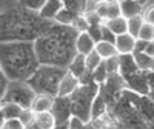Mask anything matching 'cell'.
<instances>
[{"label":"cell","instance_id":"obj_11","mask_svg":"<svg viewBox=\"0 0 154 129\" xmlns=\"http://www.w3.org/2000/svg\"><path fill=\"white\" fill-rule=\"evenodd\" d=\"M23 112V108L12 101H2L0 106V124L9 118H19Z\"/></svg>","mask_w":154,"mask_h":129},{"label":"cell","instance_id":"obj_29","mask_svg":"<svg viewBox=\"0 0 154 129\" xmlns=\"http://www.w3.org/2000/svg\"><path fill=\"white\" fill-rule=\"evenodd\" d=\"M106 64V69L109 75H116V74H120V54L119 56H114L108 60H105Z\"/></svg>","mask_w":154,"mask_h":129},{"label":"cell","instance_id":"obj_7","mask_svg":"<svg viewBox=\"0 0 154 129\" xmlns=\"http://www.w3.org/2000/svg\"><path fill=\"white\" fill-rule=\"evenodd\" d=\"M123 82L131 91H134L140 95H149L151 94L146 71H139V72H136L130 77H126V79H123Z\"/></svg>","mask_w":154,"mask_h":129},{"label":"cell","instance_id":"obj_45","mask_svg":"<svg viewBox=\"0 0 154 129\" xmlns=\"http://www.w3.org/2000/svg\"><path fill=\"white\" fill-rule=\"evenodd\" d=\"M28 129H42V128H40V126H38V124H35V123H34V124H32L31 128H28Z\"/></svg>","mask_w":154,"mask_h":129},{"label":"cell","instance_id":"obj_34","mask_svg":"<svg viewBox=\"0 0 154 129\" xmlns=\"http://www.w3.org/2000/svg\"><path fill=\"white\" fill-rule=\"evenodd\" d=\"M85 16H86L88 22H89V28L94 26V25H103V23H105L103 19H102L94 9H93V11H85Z\"/></svg>","mask_w":154,"mask_h":129},{"label":"cell","instance_id":"obj_37","mask_svg":"<svg viewBox=\"0 0 154 129\" xmlns=\"http://www.w3.org/2000/svg\"><path fill=\"white\" fill-rule=\"evenodd\" d=\"M102 29H103V25H94V26H91L89 31H88L89 35L96 40V43L102 40Z\"/></svg>","mask_w":154,"mask_h":129},{"label":"cell","instance_id":"obj_20","mask_svg":"<svg viewBox=\"0 0 154 129\" xmlns=\"http://www.w3.org/2000/svg\"><path fill=\"white\" fill-rule=\"evenodd\" d=\"M96 51L103 60H108V58H111L114 56H119L117 48H116V43L105 42V40H100V42L96 43Z\"/></svg>","mask_w":154,"mask_h":129},{"label":"cell","instance_id":"obj_25","mask_svg":"<svg viewBox=\"0 0 154 129\" xmlns=\"http://www.w3.org/2000/svg\"><path fill=\"white\" fill-rule=\"evenodd\" d=\"M86 57V68H88V71L89 72H93V71H96L100 64H102V62H103V58H102L99 54H97V51L94 49L93 52H89L88 56H85Z\"/></svg>","mask_w":154,"mask_h":129},{"label":"cell","instance_id":"obj_2","mask_svg":"<svg viewBox=\"0 0 154 129\" xmlns=\"http://www.w3.org/2000/svg\"><path fill=\"white\" fill-rule=\"evenodd\" d=\"M2 25V42H35L54 25L53 20H46L38 11L23 8L20 5L5 11L0 19Z\"/></svg>","mask_w":154,"mask_h":129},{"label":"cell","instance_id":"obj_22","mask_svg":"<svg viewBox=\"0 0 154 129\" xmlns=\"http://www.w3.org/2000/svg\"><path fill=\"white\" fill-rule=\"evenodd\" d=\"M134 60L140 71H152L154 68V57L148 56L146 52H134Z\"/></svg>","mask_w":154,"mask_h":129},{"label":"cell","instance_id":"obj_41","mask_svg":"<svg viewBox=\"0 0 154 129\" xmlns=\"http://www.w3.org/2000/svg\"><path fill=\"white\" fill-rule=\"evenodd\" d=\"M146 75H148V82H149L151 92H154V71H146Z\"/></svg>","mask_w":154,"mask_h":129},{"label":"cell","instance_id":"obj_48","mask_svg":"<svg viewBox=\"0 0 154 129\" xmlns=\"http://www.w3.org/2000/svg\"><path fill=\"white\" fill-rule=\"evenodd\" d=\"M152 2H154V0H151V2H149V3H152Z\"/></svg>","mask_w":154,"mask_h":129},{"label":"cell","instance_id":"obj_24","mask_svg":"<svg viewBox=\"0 0 154 129\" xmlns=\"http://www.w3.org/2000/svg\"><path fill=\"white\" fill-rule=\"evenodd\" d=\"M143 23H145V20H143L142 14L130 17L128 19V32H130L131 35H134V37H139V32H140V29H142Z\"/></svg>","mask_w":154,"mask_h":129},{"label":"cell","instance_id":"obj_5","mask_svg":"<svg viewBox=\"0 0 154 129\" xmlns=\"http://www.w3.org/2000/svg\"><path fill=\"white\" fill-rule=\"evenodd\" d=\"M100 88L99 83L96 82H89V83H82L77 91L69 97L71 98V112L75 117L82 118L85 123H89L93 120V114H91V106L94 98L99 95Z\"/></svg>","mask_w":154,"mask_h":129},{"label":"cell","instance_id":"obj_21","mask_svg":"<svg viewBox=\"0 0 154 129\" xmlns=\"http://www.w3.org/2000/svg\"><path fill=\"white\" fill-rule=\"evenodd\" d=\"M91 114H93V120H97V118L103 117V115L106 114V100H105L103 95H102V91L99 92V95L93 101Z\"/></svg>","mask_w":154,"mask_h":129},{"label":"cell","instance_id":"obj_36","mask_svg":"<svg viewBox=\"0 0 154 129\" xmlns=\"http://www.w3.org/2000/svg\"><path fill=\"white\" fill-rule=\"evenodd\" d=\"M116 38H117V35H116L106 25L103 23V29H102V40L105 42H111V43H116Z\"/></svg>","mask_w":154,"mask_h":129},{"label":"cell","instance_id":"obj_32","mask_svg":"<svg viewBox=\"0 0 154 129\" xmlns=\"http://www.w3.org/2000/svg\"><path fill=\"white\" fill-rule=\"evenodd\" d=\"M20 122L25 124V128H31L34 123H35V112L29 108V109H23V112H22V115H20Z\"/></svg>","mask_w":154,"mask_h":129},{"label":"cell","instance_id":"obj_16","mask_svg":"<svg viewBox=\"0 0 154 129\" xmlns=\"http://www.w3.org/2000/svg\"><path fill=\"white\" fill-rule=\"evenodd\" d=\"M120 8H122V16L130 19L133 16H139L143 12V8L137 0H122L120 2Z\"/></svg>","mask_w":154,"mask_h":129},{"label":"cell","instance_id":"obj_19","mask_svg":"<svg viewBox=\"0 0 154 129\" xmlns=\"http://www.w3.org/2000/svg\"><path fill=\"white\" fill-rule=\"evenodd\" d=\"M35 124H38L42 129H54L57 124L56 115L53 114V111L37 112L35 114Z\"/></svg>","mask_w":154,"mask_h":129},{"label":"cell","instance_id":"obj_46","mask_svg":"<svg viewBox=\"0 0 154 129\" xmlns=\"http://www.w3.org/2000/svg\"><path fill=\"white\" fill-rule=\"evenodd\" d=\"M149 97H151V98L154 100V92H151V94H149Z\"/></svg>","mask_w":154,"mask_h":129},{"label":"cell","instance_id":"obj_13","mask_svg":"<svg viewBox=\"0 0 154 129\" xmlns=\"http://www.w3.org/2000/svg\"><path fill=\"white\" fill-rule=\"evenodd\" d=\"M56 103V95H49V94H37L34 98V103L31 109L37 114V112H45V111H51Z\"/></svg>","mask_w":154,"mask_h":129},{"label":"cell","instance_id":"obj_30","mask_svg":"<svg viewBox=\"0 0 154 129\" xmlns=\"http://www.w3.org/2000/svg\"><path fill=\"white\" fill-rule=\"evenodd\" d=\"M46 2L48 0H17V5H20L23 8H28V9H32V11H40Z\"/></svg>","mask_w":154,"mask_h":129},{"label":"cell","instance_id":"obj_1","mask_svg":"<svg viewBox=\"0 0 154 129\" xmlns=\"http://www.w3.org/2000/svg\"><path fill=\"white\" fill-rule=\"evenodd\" d=\"M77 35L79 32L72 26L54 22L53 26L34 42L38 62L42 64H54L68 69L77 54Z\"/></svg>","mask_w":154,"mask_h":129},{"label":"cell","instance_id":"obj_15","mask_svg":"<svg viewBox=\"0 0 154 129\" xmlns=\"http://www.w3.org/2000/svg\"><path fill=\"white\" fill-rule=\"evenodd\" d=\"M63 8H65V3H63L62 0H48V2L43 5V8L38 11V12H40V16L43 19L54 22L56 16L59 14Z\"/></svg>","mask_w":154,"mask_h":129},{"label":"cell","instance_id":"obj_28","mask_svg":"<svg viewBox=\"0 0 154 129\" xmlns=\"http://www.w3.org/2000/svg\"><path fill=\"white\" fill-rule=\"evenodd\" d=\"M62 2L65 3V8L77 12V14L85 12L86 9V0H62Z\"/></svg>","mask_w":154,"mask_h":129},{"label":"cell","instance_id":"obj_23","mask_svg":"<svg viewBox=\"0 0 154 129\" xmlns=\"http://www.w3.org/2000/svg\"><path fill=\"white\" fill-rule=\"evenodd\" d=\"M75 17H77V12H74V11H71L68 8H63L59 14L56 16L54 22L59 23V25H68V26H72Z\"/></svg>","mask_w":154,"mask_h":129},{"label":"cell","instance_id":"obj_27","mask_svg":"<svg viewBox=\"0 0 154 129\" xmlns=\"http://www.w3.org/2000/svg\"><path fill=\"white\" fill-rule=\"evenodd\" d=\"M72 28L77 31V32H88L89 31V22L85 16V12H80V14H77L74 23H72Z\"/></svg>","mask_w":154,"mask_h":129},{"label":"cell","instance_id":"obj_40","mask_svg":"<svg viewBox=\"0 0 154 129\" xmlns=\"http://www.w3.org/2000/svg\"><path fill=\"white\" fill-rule=\"evenodd\" d=\"M148 43L149 42H146V40H140V38H137V42H136V51H134V52H145Z\"/></svg>","mask_w":154,"mask_h":129},{"label":"cell","instance_id":"obj_26","mask_svg":"<svg viewBox=\"0 0 154 129\" xmlns=\"http://www.w3.org/2000/svg\"><path fill=\"white\" fill-rule=\"evenodd\" d=\"M108 77H109V74H108L106 64H105V60H103L100 66H99L96 71H93V82L102 85V83H105V82L108 80Z\"/></svg>","mask_w":154,"mask_h":129},{"label":"cell","instance_id":"obj_39","mask_svg":"<svg viewBox=\"0 0 154 129\" xmlns=\"http://www.w3.org/2000/svg\"><path fill=\"white\" fill-rule=\"evenodd\" d=\"M9 83H11V80L8 79V77H6L3 72H0V97H2V95L6 92V89H8Z\"/></svg>","mask_w":154,"mask_h":129},{"label":"cell","instance_id":"obj_35","mask_svg":"<svg viewBox=\"0 0 154 129\" xmlns=\"http://www.w3.org/2000/svg\"><path fill=\"white\" fill-rule=\"evenodd\" d=\"M142 16H143V20L146 23H151L154 25V3H149L143 8V12H142Z\"/></svg>","mask_w":154,"mask_h":129},{"label":"cell","instance_id":"obj_38","mask_svg":"<svg viewBox=\"0 0 154 129\" xmlns=\"http://www.w3.org/2000/svg\"><path fill=\"white\" fill-rule=\"evenodd\" d=\"M68 124H69V129H83V128H85L86 124H89V123H85L82 118L72 115V117L69 118V122H68Z\"/></svg>","mask_w":154,"mask_h":129},{"label":"cell","instance_id":"obj_10","mask_svg":"<svg viewBox=\"0 0 154 129\" xmlns=\"http://www.w3.org/2000/svg\"><path fill=\"white\" fill-rule=\"evenodd\" d=\"M136 42H137V37L131 35L130 32L117 35V38H116V48H117V52L120 56L122 54H134Z\"/></svg>","mask_w":154,"mask_h":129},{"label":"cell","instance_id":"obj_33","mask_svg":"<svg viewBox=\"0 0 154 129\" xmlns=\"http://www.w3.org/2000/svg\"><path fill=\"white\" fill-rule=\"evenodd\" d=\"M0 129H26V128L20 122V118H9V120H5L2 123Z\"/></svg>","mask_w":154,"mask_h":129},{"label":"cell","instance_id":"obj_14","mask_svg":"<svg viewBox=\"0 0 154 129\" xmlns=\"http://www.w3.org/2000/svg\"><path fill=\"white\" fill-rule=\"evenodd\" d=\"M139 66L134 60L133 54H122L120 56V77L122 79H126L136 72H139Z\"/></svg>","mask_w":154,"mask_h":129},{"label":"cell","instance_id":"obj_43","mask_svg":"<svg viewBox=\"0 0 154 129\" xmlns=\"http://www.w3.org/2000/svg\"><path fill=\"white\" fill-rule=\"evenodd\" d=\"M54 129H69V124L68 123H59V124H56Z\"/></svg>","mask_w":154,"mask_h":129},{"label":"cell","instance_id":"obj_3","mask_svg":"<svg viewBox=\"0 0 154 129\" xmlns=\"http://www.w3.org/2000/svg\"><path fill=\"white\" fill-rule=\"evenodd\" d=\"M40 66L34 42H2L0 45V72L9 80H28Z\"/></svg>","mask_w":154,"mask_h":129},{"label":"cell","instance_id":"obj_49","mask_svg":"<svg viewBox=\"0 0 154 129\" xmlns=\"http://www.w3.org/2000/svg\"><path fill=\"white\" fill-rule=\"evenodd\" d=\"M120 2H122V0H120Z\"/></svg>","mask_w":154,"mask_h":129},{"label":"cell","instance_id":"obj_12","mask_svg":"<svg viewBox=\"0 0 154 129\" xmlns=\"http://www.w3.org/2000/svg\"><path fill=\"white\" fill-rule=\"evenodd\" d=\"M75 48H77V54L88 56L89 52H93L96 49V40L89 35V32H79L77 42H75Z\"/></svg>","mask_w":154,"mask_h":129},{"label":"cell","instance_id":"obj_9","mask_svg":"<svg viewBox=\"0 0 154 129\" xmlns=\"http://www.w3.org/2000/svg\"><path fill=\"white\" fill-rule=\"evenodd\" d=\"M80 85H82V80L77 75H74L71 71L66 69V74L63 75L60 88H59V95L60 97H71Z\"/></svg>","mask_w":154,"mask_h":129},{"label":"cell","instance_id":"obj_8","mask_svg":"<svg viewBox=\"0 0 154 129\" xmlns=\"http://www.w3.org/2000/svg\"><path fill=\"white\" fill-rule=\"evenodd\" d=\"M53 114L56 115V120L57 124L59 123H68L69 118L72 117V112H71V98L69 97H56V103L53 106Z\"/></svg>","mask_w":154,"mask_h":129},{"label":"cell","instance_id":"obj_6","mask_svg":"<svg viewBox=\"0 0 154 129\" xmlns=\"http://www.w3.org/2000/svg\"><path fill=\"white\" fill-rule=\"evenodd\" d=\"M35 95L37 92L28 83V80H11L6 92L0 98H2V101H12L20 105L23 109H29L34 103Z\"/></svg>","mask_w":154,"mask_h":129},{"label":"cell","instance_id":"obj_4","mask_svg":"<svg viewBox=\"0 0 154 129\" xmlns=\"http://www.w3.org/2000/svg\"><path fill=\"white\" fill-rule=\"evenodd\" d=\"M65 74H66V68L40 63L37 71L28 79V83L32 86V89L37 94H49L57 97L62 79Z\"/></svg>","mask_w":154,"mask_h":129},{"label":"cell","instance_id":"obj_42","mask_svg":"<svg viewBox=\"0 0 154 129\" xmlns=\"http://www.w3.org/2000/svg\"><path fill=\"white\" fill-rule=\"evenodd\" d=\"M145 52H146L148 56L154 57V40H151V42L148 43V46H146V49H145Z\"/></svg>","mask_w":154,"mask_h":129},{"label":"cell","instance_id":"obj_44","mask_svg":"<svg viewBox=\"0 0 154 129\" xmlns=\"http://www.w3.org/2000/svg\"><path fill=\"white\" fill-rule=\"evenodd\" d=\"M137 2H139L140 5H142V6H146V5H149L151 0H137Z\"/></svg>","mask_w":154,"mask_h":129},{"label":"cell","instance_id":"obj_47","mask_svg":"<svg viewBox=\"0 0 154 129\" xmlns=\"http://www.w3.org/2000/svg\"><path fill=\"white\" fill-rule=\"evenodd\" d=\"M94 2H103V0H94Z\"/></svg>","mask_w":154,"mask_h":129},{"label":"cell","instance_id":"obj_17","mask_svg":"<svg viewBox=\"0 0 154 129\" xmlns=\"http://www.w3.org/2000/svg\"><path fill=\"white\" fill-rule=\"evenodd\" d=\"M68 71H71L74 75H77L79 79H82L86 72H89L88 68H86V57L83 54H75V57L72 58V62L69 63V66H68Z\"/></svg>","mask_w":154,"mask_h":129},{"label":"cell","instance_id":"obj_31","mask_svg":"<svg viewBox=\"0 0 154 129\" xmlns=\"http://www.w3.org/2000/svg\"><path fill=\"white\" fill-rule=\"evenodd\" d=\"M137 38H140V40H146V42L154 40V25L145 22L142 29H140V32H139V37Z\"/></svg>","mask_w":154,"mask_h":129},{"label":"cell","instance_id":"obj_18","mask_svg":"<svg viewBox=\"0 0 154 129\" xmlns=\"http://www.w3.org/2000/svg\"><path fill=\"white\" fill-rule=\"evenodd\" d=\"M105 25H106V26H108L116 35H122V34H126V32H128V19L123 17V16L109 19V20L105 22Z\"/></svg>","mask_w":154,"mask_h":129}]
</instances>
